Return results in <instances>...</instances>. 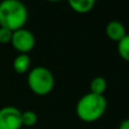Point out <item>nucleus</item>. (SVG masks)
Wrapping results in <instances>:
<instances>
[{"label":"nucleus","instance_id":"nucleus-1","mask_svg":"<svg viewBox=\"0 0 129 129\" xmlns=\"http://www.w3.org/2000/svg\"><path fill=\"white\" fill-rule=\"evenodd\" d=\"M29 21V10L21 0L0 1V26L10 31L25 27Z\"/></svg>","mask_w":129,"mask_h":129},{"label":"nucleus","instance_id":"nucleus-2","mask_svg":"<svg viewBox=\"0 0 129 129\" xmlns=\"http://www.w3.org/2000/svg\"><path fill=\"white\" fill-rule=\"evenodd\" d=\"M107 109V101L104 95L87 93L79 98L76 105L77 117L83 122H96L105 114Z\"/></svg>","mask_w":129,"mask_h":129},{"label":"nucleus","instance_id":"nucleus-3","mask_svg":"<svg viewBox=\"0 0 129 129\" xmlns=\"http://www.w3.org/2000/svg\"><path fill=\"white\" fill-rule=\"evenodd\" d=\"M27 86L37 96H46L53 91L55 87V77L49 69L45 66H36L27 72Z\"/></svg>","mask_w":129,"mask_h":129},{"label":"nucleus","instance_id":"nucleus-4","mask_svg":"<svg viewBox=\"0 0 129 129\" xmlns=\"http://www.w3.org/2000/svg\"><path fill=\"white\" fill-rule=\"evenodd\" d=\"M10 45L18 54H29L36 46V37L26 27L13 32Z\"/></svg>","mask_w":129,"mask_h":129},{"label":"nucleus","instance_id":"nucleus-5","mask_svg":"<svg viewBox=\"0 0 129 129\" xmlns=\"http://www.w3.org/2000/svg\"><path fill=\"white\" fill-rule=\"evenodd\" d=\"M22 111L15 106H4L0 109V129H21Z\"/></svg>","mask_w":129,"mask_h":129},{"label":"nucleus","instance_id":"nucleus-6","mask_svg":"<svg viewBox=\"0 0 129 129\" xmlns=\"http://www.w3.org/2000/svg\"><path fill=\"white\" fill-rule=\"evenodd\" d=\"M105 34H106L107 39L118 44L127 34L126 26L120 21H110L105 26Z\"/></svg>","mask_w":129,"mask_h":129},{"label":"nucleus","instance_id":"nucleus-7","mask_svg":"<svg viewBox=\"0 0 129 129\" xmlns=\"http://www.w3.org/2000/svg\"><path fill=\"white\" fill-rule=\"evenodd\" d=\"M70 8L77 14H88L94 9L96 0H66Z\"/></svg>","mask_w":129,"mask_h":129},{"label":"nucleus","instance_id":"nucleus-8","mask_svg":"<svg viewBox=\"0 0 129 129\" xmlns=\"http://www.w3.org/2000/svg\"><path fill=\"white\" fill-rule=\"evenodd\" d=\"M13 69L17 74H25L31 70V57L29 54H18L13 61Z\"/></svg>","mask_w":129,"mask_h":129},{"label":"nucleus","instance_id":"nucleus-9","mask_svg":"<svg viewBox=\"0 0 129 129\" xmlns=\"http://www.w3.org/2000/svg\"><path fill=\"white\" fill-rule=\"evenodd\" d=\"M107 89V81L104 77L97 76L91 79L89 83V91L97 95H104Z\"/></svg>","mask_w":129,"mask_h":129},{"label":"nucleus","instance_id":"nucleus-10","mask_svg":"<svg viewBox=\"0 0 129 129\" xmlns=\"http://www.w3.org/2000/svg\"><path fill=\"white\" fill-rule=\"evenodd\" d=\"M117 50L119 56L121 57L123 61L129 63V33H127L126 36L118 42Z\"/></svg>","mask_w":129,"mask_h":129},{"label":"nucleus","instance_id":"nucleus-11","mask_svg":"<svg viewBox=\"0 0 129 129\" xmlns=\"http://www.w3.org/2000/svg\"><path fill=\"white\" fill-rule=\"evenodd\" d=\"M38 122V114L34 111H22V124L25 127H33Z\"/></svg>","mask_w":129,"mask_h":129},{"label":"nucleus","instance_id":"nucleus-12","mask_svg":"<svg viewBox=\"0 0 129 129\" xmlns=\"http://www.w3.org/2000/svg\"><path fill=\"white\" fill-rule=\"evenodd\" d=\"M13 31L6 29V27L0 26V44L1 45H8L12 41Z\"/></svg>","mask_w":129,"mask_h":129},{"label":"nucleus","instance_id":"nucleus-13","mask_svg":"<svg viewBox=\"0 0 129 129\" xmlns=\"http://www.w3.org/2000/svg\"><path fill=\"white\" fill-rule=\"evenodd\" d=\"M118 129H129V118L123 121H121V123L119 124Z\"/></svg>","mask_w":129,"mask_h":129},{"label":"nucleus","instance_id":"nucleus-14","mask_svg":"<svg viewBox=\"0 0 129 129\" xmlns=\"http://www.w3.org/2000/svg\"><path fill=\"white\" fill-rule=\"evenodd\" d=\"M46 1H49V3H59V1H63V0H46Z\"/></svg>","mask_w":129,"mask_h":129},{"label":"nucleus","instance_id":"nucleus-15","mask_svg":"<svg viewBox=\"0 0 129 129\" xmlns=\"http://www.w3.org/2000/svg\"><path fill=\"white\" fill-rule=\"evenodd\" d=\"M128 114H129V112H128Z\"/></svg>","mask_w":129,"mask_h":129}]
</instances>
